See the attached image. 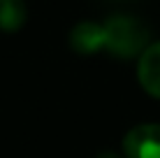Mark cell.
<instances>
[{
    "label": "cell",
    "instance_id": "6da1fadb",
    "mask_svg": "<svg viewBox=\"0 0 160 158\" xmlns=\"http://www.w3.org/2000/svg\"><path fill=\"white\" fill-rule=\"evenodd\" d=\"M148 28L132 16H109L104 21H81L70 35V44L79 54L107 51L116 58H132L146 49Z\"/></svg>",
    "mask_w": 160,
    "mask_h": 158
},
{
    "label": "cell",
    "instance_id": "7a4b0ae2",
    "mask_svg": "<svg viewBox=\"0 0 160 158\" xmlns=\"http://www.w3.org/2000/svg\"><path fill=\"white\" fill-rule=\"evenodd\" d=\"M123 154L128 158H160V126L144 123L132 128L123 140Z\"/></svg>",
    "mask_w": 160,
    "mask_h": 158
},
{
    "label": "cell",
    "instance_id": "3957f363",
    "mask_svg": "<svg viewBox=\"0 0 160 158\" xmlns=\"http://www.w3.org/2000/svg\"><path fill=\"white\" fill-rule=\"evenodd\" d=\"M139 84L144 86L146 93L153 98H160V42L148 44L139 56V68H137Z\"/></svg>",
    "mask_w": 160,
    "mask_h": 158
},
{
    "label": "cell",
    "instance_id": "277c9868",
    "mask_svg": "<svg viewBox=\"0 0 160 158\" xmlns=\"http://www.w3.org/2000/svg\"><path fill=\"white\" fill-rule=\"evenodd\" d=\"M26 14L23 0H0V30H19L26 23Z\"/></svg>",
    "mask_w": 160,
    "mask_h": 158
},
{
    "label": "cell",
    "instance_id": "5b68a950",
    "mask_svg": "<svg viewBox=\"0 0 160 158\" xmlns=\"http://www.w3.org/2000/svg\"><path fill=\"white\" fill-rule=\"evenodd\" d=\"M98 158H118L114 151H102V154H98Z\"/></svg>",
    "mask_w": 160,
    "mask_h": 158
}]
</instances>
